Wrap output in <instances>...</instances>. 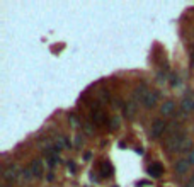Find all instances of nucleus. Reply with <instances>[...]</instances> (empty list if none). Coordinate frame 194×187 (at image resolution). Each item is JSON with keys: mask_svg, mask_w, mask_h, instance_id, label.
<instances>
[{"mask_svg": "<svg viewBox=\"0 0 194 187\" xmlns=\"http://www.w3.org/2000/svg\"><path fill=\"white\" fill-rule=\"evenodd\" d=\"M184 140H186V135H184L182 131H179V133H174V135H170V138L165 141V146H167V150H169V152L181 150V146H182Z\"/></svg>", "mask_w": 194, "mask_h": 187, "instance_id": "1", "label": "nucleus"}, {"mask_svg": "<svg viewBox=\"0 0 194 187\" xmlns=\"http://www.w3.org/2000/svg\"><path fill=\"white\" fill-rule=\"evenodd\" d=\"M165 128H167V124H165L162 119H155V121L152 123V126H150V138L157 140V138L165 131Z\"/></svg>", "mask_w": 194, "mask_h": 187, "instance_id": "2", "label": "nucleus"}, {"mask_svg": "<svg viewBox=\"0 0 194 187\" xmlns=\"http://www.w3.org/2000/svg\"><path fill=\"white\" fill-rule=\"evenodd\" d=\"M2 177H3L5 182H14V180H17V179H19V167H17V165H9V167H5L3 172H2Z\"/></svg>", "mask_w": 194, "mask_h": 187, "instance_id": "3", "label": "nucleus"}, {"mask_svg": "<svg viewBox=\"0 0 194 187\" xmlns=\"http://www.w3.org/2000/svg\"><path fill=\"white\" fill-rule=\"evenodd\" d=\"M150 90L147 89V85L145 83H141V85H138L136 87V90H135V94H133V97H135V100L136 102H143V99L147 97V94H148Z\"/></svg>", "mask_w": 194, "mask_h": 187, "instance_id": "4", "label": "nucleus"}, {"mask_svg": "<svg viewBox=\"0 0 194 187\" xmlns=\"http://www.w3.org/2000/svg\"><path fill=\"white\" fill-rule=\"evenodd\" d=\"M157 97H158V95H157L155 92H148V94H147V97L143 99V102H141V104H143L145 107L152 109V107H155V104H157Z\"/></svg>", "mask_w": 194, "mask_h": 187, "instance_id": "5", "label": "nucleus"}, {"mask_svg": "<svg viewBox=\"0 0 194 187\" xmlns=\"http://www.w3.org/2000/svg\"><path fill=\"white\" fill-rule=\"evenodd\" d=\"M160 111H162V114H164V116H172V114L176 112V104H174L172 100H165V102L162 104Z\"/></svg>", "mask_w": 194, "mask_h": 187, "instance_id": "6", "label": "nucleus"}, {"mask_svg": "<svg viewBox=\"0 0 194 187\" xmlns=\"http://www.w3.org/2000/svg\"><path fill=\"white\" fill-rule=\"evenodd\" d=\"M181 109H182L184 114H187V112L194 111V99H193V97H184L182 102H181Z\"/></svg>", "mask_w": 194, "mask_h": 187, "instance_id": "7", "label": "nucleus"}, {"mask_svg": "<svg viewBox=\"0 0 194 187\" xmlns=\"http://www.w3.org/2000/svg\"><path fill=\"white\" fill-rule=\"evenodd\" d=\"M31 170H32L34 177H41V175H43V162H41L39 158L32 160V163H31Z\"/></svg>", "mask_w": 194, "mask_h": 187, "instance_id": "8", "label": "nucleus"}, {"mask_svg": "<svg viewBox=\"0 0 194 187\" xmlns=\"http://www.w3.org/2000/svg\"><path fill=\"white\" fill-rule=\"evenodd\" d=\"M135 112H136V102H135V100H130V102L124 106V116H126L128 119H133Z\"/></svg>", "mask_w": 194, "mask_h": 187, "instance_id": "9", "label": "nucleus"}, {"mask_svg": "<svg viewBox=\"0 0 194 187\" xmlns=\"http://www.w3.org/2000/svg\"><path fill=\"white\" fill-rule=\"evenodd\" d=\"M147 172H148L152 177H155V179H157V177H160V175H162V172H164V167H162L160 163H153V165H150V167L147 169Z\"/></svg>", "mask_w": 194, "mask_h": 187, "instance_id": "10", "label": "nucleus"}, {"mask_svg": "<svg viewBox=\"0 0 194 187\" xmlns=\"http://www.w3.org/2000/svg\"><path fill=\"white\" fill-rule=\"evenodd\" d=\"M189 167H191V163L187 162V158H186V160H179V162L176 163V172H177V174H186V172L189 170Z\"/></svg>", "mask_w": 194, "mask_h": 187, "instance_id": "11", "label": "nucleus"}, {"mask_svg": "<svg viewBox=\"0 0 194 187\" xmlns=\"http://www.w3.org/2000/svg\"><path fill=\"white\" fill-rule=\"evenodd\" d=\"M34 177V174H32V170H31V167H27V169H24L22 172H20V175H19V182H29L31 179Z\"/></svg>", "mask_w": 194, "mask_h": 187, "instance_id": "12", "label": "nucleus"}, {"mask_svg": "<svg viewBox=\"0 0 194 187\" xmlns=\"http://www.w3.org/2000/svg\"><path fill=\"white\" fill-rule=\"evenodd\" d=\"M65 146H70V141H68L66 138H58V140H55V150H56V152L61 150V148H65Z\"/></svg>", "mask_w": 194, "mask_h": 187, "instance_id": "13", "label": "nucleus"}, {"mask_svg": "<svg viewBox=\"0 0 194 187\" xmlns=\"http://www.w3.org/2000/svg\"><path fill=\"white\" fill-rule=\"evenodd\" d=\"M92 117H94V121H95L97 124H102V123H104V112L99 111V109L92 112Z\"/></svg>", "mask_w": 194, "mask_h": 187, "instance_id": "14", "label": "nucleus"}, {"mask_svg": "<svg viewBox=\"0 0 194 187\" xmlns=\"http://www.w3.org/2000/svg\"><path fill=\"white\" fill-rule=\"evenodd\" d=\"M101 174H102V177L111 175V174H112V167H111V163H107V162L102 163V172H101Z\"/></svg>", "mask_w": 194, "mask_h": 187, "instance_id": "15", "label": "nucleus"}, {"mask_svg": "<svg viewBox=\"0 0 194 187\" xmlns=\"http://www.w3.org/2000/svg\"><path fill=\"white\" fill-rule=\"evenodd\" d=\"M191 146H193V141L191 140H184V143H182V146H181V152H193L191 150Z\"/></svg>", "mask_w": 194, "mask_h": 187, "instance_id": "16", "label": "nucleus"}, {"mask_svg": "<svg viewBox=\"0 0 194 187\" xmlns=\"http://www.w3.org/2000/svg\"><path fill=\"white\" fill-rule=\"evenodd\" d=\"M41 148H43V150H51V148H55V143H53L51 140H44V141L41 143Z\"/></svg>", "mask_w": 194, "mask_h": 187, "instance_id": "17", "label": "nucleus"}, {"mask_svg": "<svg viewBox=\"0 0 194 187\" xmlns=\"http://www.w3.org/2000/svg\"><path fill=\"white\" fill-rule=\"evenodd\" d=\"M56 162H58V158H56V155H51V157L48 158V167H49V169H55V165H56Z\"/></svg>", "mask_w": 194, "mask_h": 187, "instance_id": "18", "label": "nucleus"}, {"mask_svg": "<svg viewBox=\"0 0 194 187\" xmlns=\"http://www.w3.org/2000/svg\"><path fill=\"white\" fill-rule=\"evenodd\" d=\"M119 124H121V119H119V117H112V119H111V128H112V129H118Z\"/></svg>", "mask_w": 194, "mask_h": 187, "instance_id": "19", "label": "nucleus"}, {"mask_svg": "<svg viewBox=\"0 0 194 187\" xmlns=\"http://www.w3.org/2000/svg\"><path fill=\"white\" fill-rule=\"evenodd\" d=\"M99 97H101V102H107V100H109V94H107L106 90H102Z\"/></svg>", "mask_w": 194, "mask_h": 187, "instance_id": "20", "label": "nucleus"}, {"mask_svg": "<svg viewBox=\"0 0 194 187\" xmlns=\"http://www.w3.org/2000/svg\"><path fill=\"white\" fill-rule=\"evenodd\" d=\"M84 128H85V131H87V135H92L94 133V128H92V124H84Z\"/></svg>", "mask_w": 194, "mask_h": 187, "instance_id": "21", "label": "nucleus"}, {"mask_svg": "<svg viewBox=\"0 0 194 187\" xmlns=\"http://www.w3.org/2000/svg\"><path fill=\"white\" fill-rule=\"evenodd\" d=\"M82 145H84V138L78 135V136L75 138V146H82Z\"/></svg>", "mask_w": 194, "mask_h": 187, "instance_id": "22", "label": "nucleus"}, {"mask_svg": "<svg viewBox=\"0 0 194 187\" xmlns=\"http://www.w3.org/2000/svg\"><path fill=\"white\" fill-rule=\"evenodd\" d=\"M170 83H172V87H177V83H179V78H177L176 75H172V77H170Z\"/></svg>", "mask_w": 194, "mask_h": 187, "instance_id": "23", "label": "nucleus"}, {"mask_svg": "<svg viewBox=\"0 0 194 187\" xmlns=\"http://www.w3.org/2000/svg\"><path fill=\"white\" fill-rule=\"evenodd\" d=\"M187 162H189L191 165H194V150H193V152H189V155H187Z\"/></svg>", "mask_w": 194, "mask_h": 187, "instance_id": "24", "label": "nucleus"}, {"mask_svg": "<svg viewBox=\"0 0 194 187\" xmlns=\"http://www.w3.org/2000/svg\"><path fill=\"white\" fill-rule=\"evenodd\" d=\"M70 121H72V124H73V128H78V121H77V119H75L73 116L70 117Z\"/></svg>", "mask_w": 194, "mask_h": 187, "instance_id": "25", "label": "nucleus"}, {"mask_svg": "<svg viewBox=\"0 0 194 187\" xmlns=\"http://www.w3.org/2000/svg\"><path fill=\"white\" fill-rule=\"evenodd\" d=\"M150 182H147V180H141V182H136V186L138 187H143V186H148Z\"/></svg>", "mask_w": 194, "mask_h": 187, "instance_id": "26", "label": "nucleus"}, {"mask_svg": "<svg viewBox=\"0 0 194 187\" xmlns=\"http://www.w3.org/2000/svg\"><path fill=\"white\" fill-rule=\"evenodd\" d=\"M186 187H194V175H193V179H191V182H187Z\"/></svg>", "mask_w": 194, "mask_h": 187, "instance_id": "27", "label": "nucleus"}, {"mask_svg": "<svg viewBox=\"0 0 194 187\" xmlns=\"http://www.w3.org/2000/svg\"><path fill=\"white\" fill-rule=\"evenodd\" d=\"M0 187H7V186H5V184H2V186H0Z\"/></svg>", "mask_w": 194, "mask_h": 187, "instance_id": "28", "label": "nucleus"}]
</instances>
